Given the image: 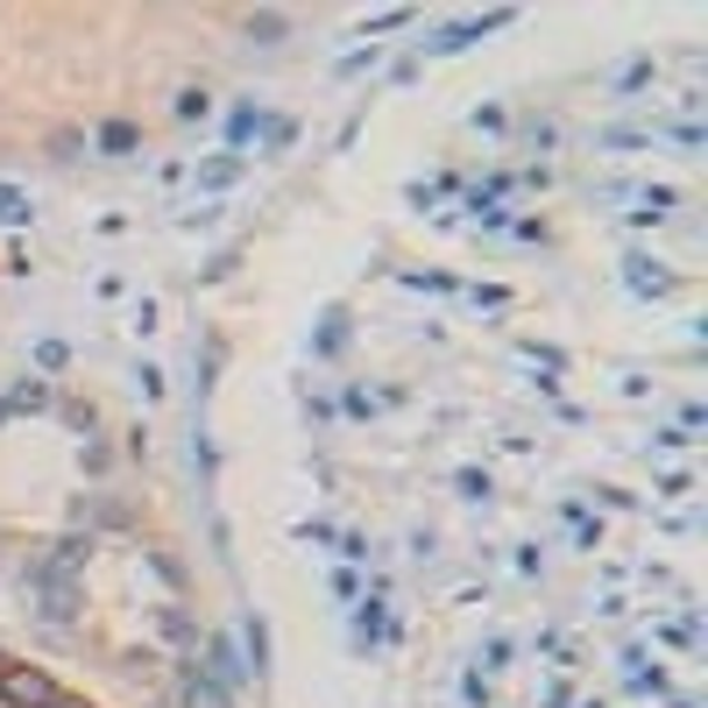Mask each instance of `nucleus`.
Segmentation results:
<instances>
[{"instance_id":"f257e3e1","label":"nucleus","mask_w":708,"mask_h":708,"mask_svg":"<svg viewBox=\"0 0 708 708\" xmlns=\"http://www.w3.org/2000/svg\"><path fill=\"white\" fill-rule=\"evenodd\" d=\"M0 701L8 708H50L57 680L43 674V666H0Z\"/></svg>"},{"instance_id":"f03ea898","label":"nucleus","mask_w":708,"mask_h":708,"mask_svg":"<svg viewBox=\"0 0 708 708\" xmlns=\"http://www.w3.org/2000/svg\"><path fill=\"white\" fill-rule=\"evenodd\" d=\"M510 22V8H496V14H475V22H453V29H439L432 43H418V50H432V57H453V50H468V43H482L489 29H503Z\"/></svg>"},{"instance_id":"7ed1b4c3","label":"nucleus","mask_w":708,"mask_h":708,"mask_svg":"<svg viewBox=\"0 0 708 708\" xmlns=\"http://www.w3.org/2000/svg\"><path fill=\"white\" fill-rule=\"evenodd\" d=\"M624 291L630 298H666V291H674V277H666L659 256H624Z\"/></svg>"},{"instance_id":"20e7f679","label":"nucleus","mask_w":708,"mask_h":708,"mask_svg":"<svg viewBox=\"0 0 708 708\" xmlns=\"http://www.w3.org/2000/svg\"><path fill=\"white\" fill-rule=\"evenodd\" d=\"M213 687H241L248 680V659L235 652V638H206V666H199Z\"/></svg>"},{"instance_id":"39448f33","label":"nucleus","mask_w":708,"mask_h":708,"mask_svg":"<svg viewBox=\"0 0 708 708\" xmlns=\"http://www.w3.org/2000/svg\"><path fill=\"white\" fill-rule=\"evenodd\" d=\"M178 708H235V701H227V687H213L199 674V659H191V666H178Z\"/></svg>"},{"instance_id":"423d86ee","label":"nucleus","mask_w":708,"mask_h":708,"mask_svg":"<svg viewBox=\"0 0 708 708\" xmlns=\"http://www.w3.org/2000/svg\"><path fill=\"white\" fill-rule=\"evenodd\" d=\"M390 638V617H382V602H355V645H382Z\"/></svg>"},{"instance_id":"0eeeda50","label":"nucleus","mask_w":708,"mask_h":708,"mask_svg":"<svg viewBox=\"0 0 708 708\" xmlns=\"http://www.w3.org/2000/svg\"><path fill=\"white\" fill-rule=\"evenodd\" d=\"M241 29H248V43H262V50H277V43H283V36H291V22H283V14H277V8H262V14H248V22H241Z\"/></svg>"},{"instance_id":"6e6552de","label":"nucleus","mask_w":708,"mask_h":708,"mask_svg":"<svg viewBox=\"0 0 708 708\" xmlns=\"http://www.w3.org/2000/svg\"><path fill=\"white\" fill-rule=\"evenodd\" d=\"M92 142H100L107 157H136V149H142V136H136V121H100V136H92Z\"/></svg>"},{"instance_id":"1a4fd4ad","label":"nucleus","mask_w":708,"mask_h":708,"mask_svg":"<svg viewBox=\"0 0 708 708\" xmlns=\"http://www.w3.org/2000/svg\"><path fill=\"white\" fill-rule=\"evenodd\" d=\"M262 121H270L262 107H235V113H227V149L241 157V142H248V136H262Z\"/></svg>"},{"instance_id":"9d476101","label":"nucleus","mask_w":708,"mask_h":708,"mask_svg":"<svg viewBox=\"0 0 708 708\" xmlns=\"http://www.w3.org/2000/svg\"><path fill=\"white\" fill-rule=\"evenodd\" d=\"M241 645H248V674L262 680V674H270V630H262L256 617H248V624H241Z\"/></svg>"},{"instance_id":"9b49d317","label":"nucleus","mask_w":708,"mask_h":708,"mask_svg":"<svg viewBox=\"0 0 708 708\" xmlns=\"http://www.w3.org/2000/svg\"><path fill=\"white\" fill-rule=\"evenodd\" d=\"M0 411H50V382H14V390L0 397Z\"/></svg>"},{"instance_id":"f8f14e48","label":"nucleus","mask_w":708,"mask_h":708,"mask_svg":"<svg viewBox=\"0 0 708 708\" xmlns=\"http://www.w3.org/2000/svg\"><path fill=\"white\" fill-rule=\"evenodd\" d=\"M340 348H348V312H327L312 333V355H340Z\"/></svg>"},{"instance_id":"ddd939ff","label":"nucleus","mask_w":708,"mask_h":708,"mask_svg":"<svg viewBox=\"0 0 708 708\" xmlns=\"http://www.w3.org/2000/svg\"><path fill=\"white\" fill-rule=\"evenodd\" d=\"M235 178H241V157H235V149H227V157H213V163L199 170V185H206V191H227Z\"/></svg>"},{"instance_id":"4468645a","label":"nucleus","mask_w":708,"mask_h":708,"mask_svg":"<svg viewBox=\"0 0 708 708\" xmlns=\"http://www.w3.org/2000/svg\"><path fill=\"white\" fill-rule=\"evenodd\" d=\"M630 695H666V674H659V666H645L638 652H630Z\"/></svg>"},{"instance_id":"2eb2a0df","label":"nucleus","mask_w":708,"mask_h":708,"mask_svg":"<svg viewBox=\"0 0 708 708\" xmlns=\"http://www.w3.org/2000/svg\"><path fill=\"white\" fill-rule=\"evenodd\" d=\"M170 113H178V121H206V113H213V100H206L199 86H185L178 100H170Z\"/></svg>"},{"instance_id":"dca6fc26","label":"nucleus","mask_w":708,"mask_h":708,"mask_svg":"<svg viewBox=\"0 0 708 708\" xmlns=\"http://www.w3.org/2000/svg\"><path fill=\"white\" fill-rule=\"evenodd\" d=\"M453 489H461L468 503H489V496H496V482H489L482 468H461V475H453Z\"/></svg>"},{"instance_id":"f3484780","label":"nucleus","mask_w":708,"mask_h":708,"mask_svg":"<svg viewBox=\"0 0 708 708\" xmlns=\"http://www.w3.org/2000/svg\"><path fill=\"white\" fill-rule=\"evenodd\" d=\"M0 220H8V227H29V199H22L14 185H0Z\"/></svg>"},{"instance_id":"a211bd4d","label":"nucleus","mask_w":708,"mask_h":708,"mask_svg":"<svg viewBox=\"0 0 708 708\" xmlns=\"http://www.w3.org/2000/svg\"><path fill=\"white\" fill-rule=\"evenodd\" d=\"M468 213H475V227H510V213H503V206H496V199H482V191H475V199H468Z\"/></svg>"},{"instance_id":"6ab92c4d","label":"nucleus","mask_w":708,"mask_h":708,"mask_svg":"<svg viewBox=\"0 0 708 708\" xmlns=\"http://www.w3.org/2000/svg\"><path fill=\"white\" fill-rule=\"evenodd\" d=\"M411 22V8H382V14H369V22H361V36H382V29H405Z\"/></svg>"},{"instance_id":"aec40b11","label":"nucleus","mask_w":708,"mask_h":708,"mask_svg":"<svg viewBox=\"0 0 708 708\" xmlns=\"http://www.w3.org/2000/svg\"><path fill=\"white\" fill-rule=\"evenodd\" d=\"M645 79H652V64H645V57H638V64H624V71H617V92H638Z\"/></svg>"},{"instance_id":"412c9836","label":"nucleus","mask_w":708,"mask_h":708,"mask_svg":"<svg viewBox=\"0 0 708 708\" xmlns=\"http://www.w3.org/2000/svg\"><path fill=\"white\" fill-rule=\"evenodd\" d=\"M482 666H489V674H503V666H510V638H489L482 645Z\"/></svg>"},{"instance_id":"4be33fe9","label":"nucleus","mask_w":708,"mask_h":708,"mask_svg":"<svg viewBox=\"0 0 708 708\" xmlns=\"http://www.w3.org/2000/svg\"><path fill=\"white\" fill-rule=\"evenodd\" d=\"M376 64V43L369 50H348V57H340V79H355V71H369Z\"/></svg>"},{"instance_id":"5701e85b","label":"nucleus","mask_w":708,"mask_h":708,"mask_svg":"<svg viewBox=\"0 0 708 708\" xmlns=\"http://www.w3.org/2000/svg\"><path fill=\"white\" fill-rule=\"evenodd\" d=\"M645 136H638V128H602V149H638Z\"/></svg>"},{"instance_id":"b1692460","label":"nucleus","mask_w":708,"mask_h":708,"mask_svg":"<svg viewBox=\"0 0 708 708\" xmlns=\"http://www.w3.org/2000/svg\"><path fill=\"white\" fill-rule=\"evenodd\" d=\"M340 405H348L355 418H369V411H382V397H369V390H348V397H340Z\"/></svg>"},{"instance_id":"393cba45","label":"nucleus","mask_w":708,"mask_h":708,"mask_svg":"<svg viewBox=\"0 0 708 708\" xmlns=\"http://www.w3.org/2000/svg\"><path fill=\"white\" fill-rule=\"evenodd\" d=\"M333 546H340V560H348V567L369 560V539H355V531H348V539H333Z\"/></svg>"},{"instance_id":"a878e982","label":"nucleus","mask_w":708,"mask_h":708,"mask_svg":"<svg viewBox=\"0 0 708 708\" xmlns=\"http://www.w3.org/2000/svg\"><path fill=\"white\" fill-rule=\"evenodd\" d=\"M163 630H170V638H199V630H191V617H185V609H163Z\"/></svg>"},{"instance_id":"bb28decb","label":"nucleus","mask_w":708,"mask_h":708,"mask_svg":"<svg viewBox=\"0 0 708 708\" xmlns=\"http://www.w3.org/2000/svg\"><path fill=\"white\" fill-rule=\"evenodd\" d=\"M64 355H71L64 340H43V348H36V361H43V369H64Z\"/></svg>"},{"instance_id":"cd10ccee","label":"nucleus","mask_w":708,"mask_h":708,"mask_svg":"<svg viewBox=\"0 0 708 708\" xmlns=\"http://www.w3.org/2000/svg\"><path fill=\"white\" fill-rule=\"evenodd\" d=\"M50 708H86V701H71V695H57V701H50Z\"/></svg>"}]
</instances>
